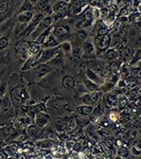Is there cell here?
Segmentation results:
<instances>
[{
  "label": "cell",
  "instance_id": "1",
  "mask_svg": "<svg viewBox=\"0 0 141 159\" xmlns=\"http://www.w3.org/2000/svg\"><path fill=\"white\" fill-rule=\"evenodd\" d=\"M10 99L12 101V104H14L15 106H20L25 103L27 100L30 99V96L28 93L27 89L25 88L22 85L16 86L15 88H13L11 90V96Z\"/></svg>",
  "mask_w": 141,
  "mask_h": 159
},
{
  "label": "cell",
  "instance_id": "2",
  "mask_svg": "<svg viewBox=\"0 0 141 159\" xmlns=\"http://www.w3.org/2000/svg\"><path fill=\"white\" fill-rule=\"evenodd\" d=\"M43 17H45V14H43V13H39V12L35 13V14L33 15V18L31 19V21L25 25V29L21 31V33H20V37L25 38V37H28L29 35L32 34L33 31L36 29L38 24L42 21Z\"/></svg>",
  "mask_w": 141,
  "mask_h": 159
},
{
  "label": "cell",
  "instance_id": "3",
  "mask_svg": "<svg viewBox=\"0 0 141 159\" xmlns=\"http://www.w3.org/2000/svg\"><path fill=\"white\" fill-rule=\"evenodd\" d=\"M111 37L109 34H105V35H97L93 39V45L94 48L97 50V53H102L104 51H106L111 46Z\"/></svg>",
  "mask_w": 141,
  "mask_h": 159
},
{
  "label": "cell",
  "instance_id": "4",
  "mask_svg": "<svg viewBox=\"0 0 141 159\" xmlns=\"http://www.w3.org/2000/svg\"><path fill=\"white\" fill-rule=\"evenodd\" d=\"M52 9L54 14L65 17L67 16L69 11H70V3L66 0H60V1H56L54 4H52Z\"/></svg>",
  "mask_w": 141,
  "mask_h": 159
},
{
  "label": "cell",
  "instance_id": "5",
  "mask_svg": "<svg viewBox=\"0 0 141 159\" xmlns=\"http://www.w3.org/2000/svg\"><path fill=\"white\" fill-rule=\"evenodd\" d=\"M52 24H53L52 17H51V16H45V17H43L42 21L38 24V25L36 27V29L33 31V33L31 34V36H32V40H34L35 38H36L38 35L40 34V33L43 32L45 30H47L49 27H51Z\"/></svg>",
  "mask_w": 141,
  "mask_h": 159
},
{
  "label": "cell",
  "instance_id": "6",
  "mask_svg": "<svg viewBox=\"0 0 141 159\" xmlns=\"http://www.w3.org/2000/svg\"><path fill=\"white\" fill-rule=\"evenodd\" d=\"M33 123L32 118L29 116L27 117H17L16 119L13 121V127L17 132H24V130L29 126L30 124Z\"/></svg>",
  "mask_w": 141,
  "mask_h": 159
},
{
  "label": "cell",
  "instance_id": "7",
  "mask_svg": "<svg viewBox=\"0 0 141 159\" xmlns=\"http://www.w3.org/2000/svg\"><path fill=\"white\" fill-rule=\"evenodd\" d=\"M102 97V93L100 91H92L89 92V93H85L81 97L82 101L84 102V104L87 105H91V106H94L99 103L100 99Z\"/></svg>",
  "mask_w": 141,
  "mask_h": 159
},
{
  "label": "cell",
  "instance_id": "8",
  "mask_svg": "<svg viewBox=\"0 0 141 159\" xmlns=\"http://www.w3.org/2000/svg\"><path fill=\"white\" fill-rule=\"evenodd\" d=\"M34 124L37 125L38 127H45L46 125L50 121V116L47 114V111H38L33 118Z\"/></svg>",
  "mask_w": 141,
  "mask_h": 159
},
{
  "label": "cell",
  "instance_id": "9",
  "mask_svg": "<svg viewBox=\"0 0 141 159\" xmlns=\"http://www.w3.org/2000/svg\"><path fill=\"white\" fill-rule=\"evenodd\" d=\"M33 69H34V74L36 75V78L42 79L52 70V67L48 63H39Z\"/></svg>",
  "mask_w": 141,
  "mask_h": 159
},
{
  "label": "cell",
  "instance_id": "10",
  "mask_svg": "<svg viewBox=\"0 0 141 159\" xmlns=\"http://www.w3.org/2000/svg\"><path fill=\"white\" fill-rule=\"evenodd\" d=\"M82 51H83V54L85 56L93 55L94 51H96V48H94L93 40H92L91 38H87L86 40H84L83 45H82Z\"/></svg>",
  "mask_w": 141,
  "mask_h": 159
},
{
  "label": "cell",
  "instance_id": "11",
  "mask_svg": "<svg viewBox=\"0 0 141 159\" xmlns=\"http://www.w3.org/2000/svg\"><path fill=\"white\" fill-rule=\"evenodd\" d=\"M55 144V141H53L52 139L50 138H45V139H40V140H37L35 142V147L39 150H43V151H48V150H51Z\"/></svg>",
  "mask_w": 141,
  "mask_h": 159
},
{
  "label": "cell",
  "instance_id": "12",
  "mask_svg": "<svg viewBox=\"0 0 141 159\" xmlns=\"http://www.w3.org/2000/svg\"><path fill=\"white\" fill-rule=\"evenodd\" d=\"M70 32V28L68 25H56V27H53L52 29V34L57 38H61L64 36H67Z\"/></svg>",
  "mask_w": 141,
  "mask_h": 159
},
{
  "label": "cell",
  "instance_id": "13",
  "mask_svg": "<svg viewBox=\"0 0 141 159\" xmlns=\"http://www.w3.org/2000/svg\"><path fill=\"white\" fill-rule=\"evenodd\" d=\"M85 74H86V79L90 80V81L94 82V83H97L98 85H103V84L105 83V80L102 78L101 75H99L97 72H94L92 69L88 68L86 69L85 71Z\"/></svg>",
  "mask_w": 141,
  "mask_h": 159
},
{
  "label": "cell",
  "instance_id": "14",
  "mask_svg": "<svg viewBox=\"0 0 141 159\" xmlns=\"http://www.w3.org/2000/svg\"><path fill=\"white\" fill-rule=\"evenodd\" d=\"M104 104L106 106V108L108 109H115L117 108L118 105V96L112 93H107L104 97Z\"/></svg>",
  "mask_w": 141,
  "mask_h": 159
},
{
  "label": "cell",
  "instance_id": "15",
  "mask_svg": "<svg viewBox=\"0 0 141 159\" xmlns=\"http://www.w3.org/2000/svg\"><path fill=\"white\" fill-rule=\"evenodd\" d=\"M39 53L35 56H33V57H28L27 60H25V64L22 65L21 71H28V70H30L31 68H34L37 64H39Z\"/></svg>",
  "mask_w": 141,
  "mask_h": 159
},
{
  "label": "cell",
  "instance_id": "16",
  "mask_svg": "<svg viewBox=\"0 0 141 159\" xmlns=\"http://www.w3.org/2000/svg\"><path fill=\"white\" fill-rule=\"evenodd\" d=\"M28 47H29V43L27 42H22L20 43L19 45H17L16 47V54L17 56L20 58L21 61H25L27 60V50Z\"/></svg>",
  "mask_w": 141,
  "mask_h": 159
},
{
  "label": "cell",
  "instance_id": "17",
  "mask_svg": "<svg viewBox=\"0 0 141 159\" xmlns=\"http://www.w3.org/2000/svg\"><path fill=\"white\" fill-rule=\"evenodd\" d=\"M72 12L75 15H80L82 13H84L86 11V9L88 7V3L84 1H80V0H75L74 3L72 4Z\"/></svg>",
  "mask_w": 141,
  "mask_h": 159
},
{
  "label": "cell",
  "instance_id": "18",
  "mask_svg": "<svg viewBox=\"0 0 141 159\" xmlns=\"http://www.w3.org/2000/svg\"><path fill=\"white\" fill-rule=\"evenodd\" d=\"M117 20V15L114 11H108L107 15L103 18V25L105 27H107L108 29H111L115 25V22Z\"/></svg>",
  "mask_w": 141,
  "mask_h": 159
},
{
  "label": "cell",
  "instance_id": "19",
  "mask_svg": "<svg viewBox=\"0 0 141 159\" xmlns=\"http://www.w3.org/2000/svg\"><path fill=\"white\" fill-rule=\"evenodd\" d=\"M68 125H69V120H66L64 118H57L54 121V127L57 132L64 133L68 129Z\"/></svg>",
  "mask_w": 141,
  "mask_h": 159
},
{
  "label": "cell",
  "instance_id": "20",
  "mask_svg": "<svg viewBox=\"0 0 141 159\" xmlns=\"http://www.w3.org/2000/svg\"><path fill=\"white\" fill-rule=\"evenodd\" d=\"M43 47L40 45H38V43L32 42V43H30L29 47H28V50H27V58L28 57H33V56H35L36 54L42 51Z\"/></svg>",
  "mask_w": 141,
  "mask_h": 159
},
{
  "label": "cell",
  "instance_id": "21",
  "mask_svg": "<svg viewBox=\"0 0 141 159\" xmlns=\"http://www.w3.org/2000/svg\"><path fill=\"white\" fill-rule=\"evenodd\" d=\"M52 29H53V25H51V27L48 28L47 30H45L43 32L40 33V34L38 35V36L35 38L33 42L38 43V45H40V46H43V43L46 42V39H47V38L49 37V35L51 34V33H52Z\"/></svg>",
  "mask_w": 141,
  "mask_h": 159
},
{
  "label": "cell",
  "instance_id": "22",
  "mask_svg": "<svg viewBox=\"0 0 141 159\" xmlns=\"http://www.w3.org/2000/svg\"><path fill=\"white\" fill-rule=\"evenodd\" d=\"M33 15H34L33 11L19 13L18 14V24L19 25H28L31 21V19L33 18Z\"/></svg>",
  "mask_w": 141,
  "mask_h": 159
},
{
  "label": "cell",
  "instance_id": "23",
  "mask_svg": "<svg viewBox=\"0 0 141 159\" xmlns=\"http://www.w3.org/2000/svg\"><path fill=\"white\" fill-rule=\"evenodd\" d=\"M61 85H63V87L65 89L69 90V89L73 88V87L76 85L75 79L71 75H65L63 78V80H61Z\"/></svg>",
  "mask_w": 141,
  "mask_h": 159
},
{
  "label": "cell",
  "instance_id": "24",
  "mask_svg": "<svg viewBox=\"0 0 141 159\" xmlns=\"http://www.w3.org/2000/svg\"><path fill=\"white\" fill-rule=\"evenodd\" d=\"M48 64H49L51 67H60V66H63V64H64L63 52L60 51L57 54L54 55L49 61H48Z\"/></svg>",
  "mask_w": 141,
  "mask_h": 159
},
{
  "label": "cell",
  "instance_id": "25",
  "mask_svg": "<svg viewBox=\"0 0 141 159\" xmlns=\"http://www.w3.org/2000/svg\"><path fill=\"white\" fill-rule=\"evenodd\" d=\"M102 114H103L102 106H101V104H99V105H97V107H93V109H92L91 114L89 115V117H90V120L92 122H98L99 120L101 119Z\"/></svg>",
  "mask_w": 141,
  "mask_h": 159
},
{
  "label": "cell",
  "instance_id": "26",
  "mask_svg": "<svg viewBox=\"0 0 141 159\" xmlns=\"http://www.w3.org/2000/svg\"><path fill=\"white\" fill-rule=\"evenodd\" d=\"M58 45H60L58 39L52 34V33H51L49 35V37H48L47 39H46V42L43 43V45L42 47L43 48H54V47H57Z\"/></svg>",
  "mask_w": 141,
  "mask_h": 159
},
{
  "label": "cell",
  "instance_id": "27",
  "mask_svg": "<svg viewBox=\"0 0 141 159\" xmlns=\"http://www.w3.org/2000/svg\"><path fill=\"white\" fill-rule=\"evenodd\" d=\"M94 106H91V105H87V104H84V105H80V106L76 107V111L83 117H89V115L91 114L92 109H93Z\"/></svg>",
  "mask_w": 141,
  "mask_h": 159
},
{
  "label": "cell",
  "instance_id": "28",
  "mask_svg": "<svg viewBox=\"0 0 141 159\" xmlns=\"http://www.w3.org/2000/svg\"><path fill=\"white\" fill-rule=\"evenodd\" d=\"M105 52V58L108 61H115L119 58V51H118L116 48H108Z\"/></svg>",
  "mask_w": 141,
  "mask_h": 159
},
{
  "label": "cell",
  "instance_id": "29",
  "mask_svg": "<svg viewBox=\"0 0 141 159\" xmlns=\"http://www.w3.org/2000/svg\"><path fill=\"white\" fill-rule=\"evenodd\" d=\"M40 129H42V127H38L37 125L32 123V124H30L29 126L25 129V133H27V135L29 136L30 138H33V137H36V136L39 134Z\"/></svg>",
  "mask_w": 141,
  "mask_h": 159
},
{
  "label": "cell",
  "instance_id": "30",
  "mask_svg": "<svg viewBox=\"0 0 141 159\" xmlns=\"http://www.w3.org/2000/svg\"><path fill=\"white\" fill-rule=\"evenodd\" d=\"M129 103H130V100L127 98V96H124V94H120L118 97V105L117 107L119 108L120 110L126 108L129 106Z\"/></svg>",
  "mask_w": 141,
  "mask_h": 159
},
{
  "label": "cell",
  "instance_id": "31",
  "mask_svg": "<svg viewBox=\"0 0 141 159\" xmlns=\"http://www.w3.org/2000/svg\"><path fill=\"white\" fill-rule=\"evenodd\" d=\"M84 85H85V88L87 89V91L92 92V91H100V85H98L97 83L90 81V80L86 79L84 81Z\"/></svg>",
  "mask_w": 141,
  "mask_h": 159
},
{
  "label": "cell",
  "instance_id": "32",
  "mask_svg": "<svg viewBox=\"0 0 141 159\" xmlns=\"http://www.w3.org/2000/svg\"><path fill=\"white\" fill-rule=\"evenodd\" d=\"M11 106H12V101L9 97H6L4 96L3 98L1 99V108L3 110L4 112H9L11 110Z\"/></svg>",
  "mask_w": 141,
  "mask_h": 159
},
{
  "label": "cell",
  "instance_id": "33",
  "mask_svg": "<svg viewBox=\"0 0 141 159\" xmlns=\"http://www.w3.org/2000/svg\"><path fill=\"white\" fill-rule=\"evenodd\" d=\"M75 38L78 42L83 43L84 40H86L88 38V33L86 32L85 29H80L75 32Z\"/></svg>",
  "mask_w": 141,
  "mask_h": 159
},
{
  "label": "cell",
  "instance_id": "34",
  "mask_svg": "<svg viewBox=\"0 0 141 159\" xmlns=\"http://www.w3.org/2000/svg\"><path fill=\"white\" fill-rule=\"evenodd\" d=\"M58 48H60V50L63 53H65V54H68V53H70L71 51H72V45L69 42L61 43L60 45H58Z\"/></svg>",
  "mask_w": 141,
  "mask_h": 159
},
{
  "label": "cell",
  "instance_id": "35",
  "mask_svg": "<svg viewBox=\"0 0 141 159\" xmlns=\"http://www.w3.org/2000/svg\"><path fill=\"white\" fill-rule=\"evenodd\" d=\"M33 7H34V4L31 3L29 0H24L22 4L20 6L19 9V13H24V12H29V11H33Z\"/></svg>",
  "mask_w": 141,
  "mask_h": 159
},
{
  "label": "cell",
  "instance_id": "36",
  "mask_svg": "<svg viewBox=\"0 0 141 159\" xmlns=\"http://www.w3.org/2000/svg\"><path fill=\"white\" fill-rule=\"evenodd\" d=\"M125 82H126V87H129V88H134V87L138 86V79L134 78V76L132 75H129L126 76V78L124 79Z\"/></svg>",
  "mask_w": 141,
  "mask_h": 159
},
{
  "label": "cell",
  "instance_id": "37",
  "mask_svg": "<svg viewBox=\"0 0 141 159\" xmlns=\"http://www.w3.org/2000/svg\"><path fill=\"white\" fill-rule=\"evenodd\" d=\"M18 150L19 147L16 144H11V145H7L4 148V151L7 153H9V156H15L16 154H18Z\"/></svg>",
  "mask_w": 141,
  "mask_h": 159
},
{
  "label": "cell",
  "instance_id": "38",
  "mask_svg": "<svg viewBox=\"0 0 141 159\" xmlns=\"http://www.w3.org/2000/svg\"><path fill=\"white\" fill-rule=\"evenodd\" d=\"M9 9H10L9 1H7V0H1V1H0V16L6 14V13L9 11Z\"/></svg>",
  "mask_w": 141,
  "mask_h": 159
},
{
  "label": "cell",
  "instance_id": "39",
  "mask_svg": "<svg viewBox=\"0 0 141 159\" xmlns=\"http://www.w3.org/2000/svg\"><path fill=\"white\" fill-rule=\"evenodd\" d=\"M45 105H46V107H47V109H52L57 106V103H56V100L54 98H48L46 100Z\"/></svg>",
  "mask_w": 141,
  "mask_h": 159
},
{
  "label": "cell",
  "instance_id": "40",
  "mask_svg": "<svg viewBox=\"0 0 141 159\" xmlns=\"http://www.w3.org/2000/svg\"><path fill=\"white\" fill-rule=\"evenodd\" d=\"M10 37L9 36H0V50H3L9 46Z\"/></svg>",
  "mask_w": 141,
  "mask_h": 159
},
{
  "label": "cell",
  "instance_id": "41",
  "mask_svg": "<svg viewBox=\"0 0 141 159\" xmlns=\"http://www.w3.org/2000/svg\"><path fill=\"white\" fill-rule=\"evenodd\" d=\"M49 4H50V0H38L35 6H36L37 9L43 10H43L49 6Z\"/></svg>",
  "mask_w": 141,
  "mask_h": 159
},
{
  "label": "cell",
  "instance_id": "42",
  "mask_svg": "<svg viewBox=\"0 0 141 159\" xmlns=\"http://www.w3.org/2000/svg\"><path fill=\"white\" fill-rule=\"evenodd\" d=\"M117 154H118V156H119V157H121V158H126V157H129L130 152H129V150H127L126 148L121 147V148H118Z\"/></svg>",
  "mask_w": 141,
  "mask_h": 159
},
{
  "label": "cell",
  "instance_id": "43",
  "mask_svg": "<svg viewBox=\"0 0 141 159\" xmlns=\"http://www.w3.org/2000/svg\"><path fill=\"white\" fill-rule=\"evenodd\" d=\"M108 119L111 122H117L119 120V112L116 111L115 109H111V111L108 114Z\"/></svg>",
  "mask_w": 141,
  "mask_h": 159
},
{
  "label": "cell",
  "instance_id": "44",
  "mask_svg": "<svg viewBox=\"0 0 141 159\" xmlns=\"http://www.w3.org/2000/svg\"><path fill=\"white\" fill-rule=\"evenodd\" d=\"M130 75L134 76L136 79L140 78V68H139V64H138L136 67H133L132 70H130Z\"/></svg>",
  "mask_w": 141,
  "mask_h": 159
},
{
  "label": "cell",
  "instance_id": "45",
  "mask_svg": "<svg viewBox=\"0 0 141 159\" xmlns=\"http://www.w3.org/2000/svg\"><path fill=\"white\" fill-rule=\"evenodd\" d=\"M129 14H130V9H129V7H127V6H125V7H123L120 9V12H119V14H118V17L129 16Z\"/></svg>",
  "mask_w": 141,
  "mask_h": 159
},
{
  "label": "cell",
  "instance_id": "46",
  "mask_svg": "<svg viewBox=\"0 0 141 159\" xmlns=\"http://www.w3.org/2000/svg\"><path fill=\"white\" fill-rule=\"evenodd\" d=\"M72 56H78V57H82V55H83V51H82V48L81 47H72Z\"/></svg>",
  "mask_w": 141,
  "mask_h": 159
},
{
  "label": "cell",
  "instance_id": "47",
  "mask_svg": "<svg viewBox=\"0 0 141 159\" xmlns=\"http://www.w3.org/2000/svg\"><path fill=\"white\" fill-rule=\"evenodd\" d=\"M116 88L117 89H123V88H127L126 87V82H125L124 79H119L117 81L116 84Z\"/></svg>",
  "mask_w": 141,
  "mask_h": 159
},
{
  "label": "cell",
  "instance_id": "48",
  "mask_svg": "<svg viewBox=\"0 0 141 159\" xmlns=\"http://www.w3.org/2000/svg\"><path fill=\"white\" fill-rule=\"evenodd\" d=\"M105 34H109V29L107 27H105V25H103L101 28H99L98 35H105Z\"/></svg>",
  "mask_w": 141,
  "mask_h": 159
},
{
  "label": "cell",
  "instance_id": "49",
  "mask_svg": "<svg viewBox=\"0 0 141 159\" xmlns=\"http://www.w3.org/2000/svg\"><path fill=\"white\" fill-rule=\"evenodd\" d=\"M132 153L136 156H140L141 155V148L138 144H135L134 147L132 148Z\"/></svg>",
  "mask_w": 141,
  "mask_h": 159
},
{
  "label": "cell",
  "instance_id": "50",
  "mask_svg": "<svg viewBox=\"0 0 141 159\" xmlns=\"http://www.w3.org/2000/svg\"><path fill=\"white\" fill-rule=\"evenodd\" d=\"M103 153L101 150V147H100L99 144H96L93 148H92V154H94V155H97V154H101Z\"/></svg>",
  "mask_w": 141,
  "mask_h": 159
},
{
  "label": "cell",
  "instance_id": "51",
  "mask_svg": "<svg viewBox=\"0 0 141 159\" xmlns=\"http://www.w3.org/2000/svg\"><path fill=\"white\" fill-rule=\"evenodd\" d=\"M82 63V57H78V56H72V65L79 66Z\"/></svg>",
  "mask_w": 141,
  "mask_h": 159
},
{
  "label": "cell",
  "instance_id": "52",
  "mask_svg": "<svg viewBox=\"0 0 141 159\" xmlns=\"http://www.w3.org/2000/svg\"><path fill=\"white\" fill-rule=\"evenodd\" d=\"M43 12H45L46 14H47V16H52V14H53L52 6H51V4H49V6H48L45 10H43Z\"/></svg>",
  "mask_w": 141,
  "mask_h": 159
},
{
  "label": "cell",
  "instance_id": "53",
  "mask_svg": "<svg viewBox=\"0 0 141 159\" xmlns=\"http://www.w3.org/2000/svg\"><path fill=\"white\" fill-rule=\"evenodd\" d=\"M4 19H6V18H4V17L0 16V25H1V24H2V22H3V21H4Z\"/></svg>",
  "mask_w": 141,
  "mask_h": 159
},
{
  "label": "cell",
  "instance_id": "54",
  "mask_svg": "<svg viewBox=\"0 0 141 159\" xmlns=\"http://www.w3.org/2000/svg\"><path fill=\"white\" fill-rule=\"evenodd\" d=\"M29 1L31 2V3H33V4H36V2L38 1V0H29Z\"/></svg>",
  "mask_w": 141,
  "mask_h": 159
},
{
  "label": "cell",
  "instance_id": "55",
  "mask_svg": "<svg viewBox=\"0 0 141 159\" xmlns=\"http://www.w3.org/2000/svg\"><path fill=\"white\" fill-rule=\"evenodd\" d=\"M0 36H1V28H0Z\"/></svg>",
  "mask_w": 141,
  "mask_h": 159
},
{
  "label": "cell",
  "instance_id": "56",
  "mask_svg": "<svg viewBox=\"0 0 141 159\" xmlns=\"http://www.w3.org/2000/svg\"><path fill=\"white\" fill-rule=\"evenodd\" d=\"M20 1V0H17V2H19Z\"/></svg>",
  "mask_w": 141,
  "mask_h": 159
},
{
  "label": "cell",
  "instance_id": "57",
  "mask_svg": "<svg viewBox=\"0 0 141 159\" xmlns=\"http://www.w3.org/2000/svg\"><path fill=\"white\" fill-rule=\"evenodd\" d=\"M66 1H69V0H66Z\"/></svg>",
  "mask_w": 141,
  "mask_h": 159
}]
</instances>
